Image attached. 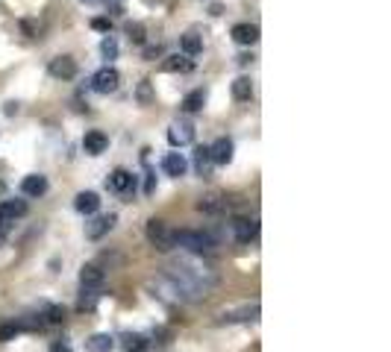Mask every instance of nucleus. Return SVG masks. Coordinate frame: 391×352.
I'll use <instances>...</instances> for the list:
<instances>
[{
  "label": "nucleus",
  "mask_w": 391,
  "mask_h": 352,
  "mask_svg": "<svg viewBox=\"0 0 391 352\" xmlns=\"http://www.w3.org/2000/svg\"><path fill=\"white\" fill-rule=\"evenodd\" d=\"M206 100H209V91H206V88H194V91H189V95L182 97V112L194 115V112H200L206 106Z\"/></svg>",
  "instance_id": "obj_17"
},
{
  "label": "nucleus",
  "mask_w": 391,
  "mask_h": 352,
  "mask_svg": "<svg viewBox=\"0 0 391 352\" xmlns=\"http://www.w3.org/2000/svg\"><path fill=\"white\" fill-rule=\"evenodd\" d=\"M121 86V74L112 65L100 68L95 77H91V91H97V95H112V91H118Z\"/></svg>",
  "instance_id": "obj_4"
},
{
  "label": "nucleus",
  "mask_w": 391,
  "mask_h": 352,
  "mask_svg": "<svg viewBox=\"0 0 391 352\" xmlns=\"http://www.w3.org/2000/svg\"><path fill=\"white\" fill-rule=\"evenodd\" d=\"M174 244L182 247L185 253H194V255H209L215 253L218 241L209 235V232H194V229H174Z\"/></svg>",
  "instance_id": "obj_1"
},
{
  "label": "nucleus",
  "mask_w": 391,
  "mask_h": 352,
  "mask_svg": "<svg viewBox=\"0 0 391 352\" xmlns=\"http://www.w3.org/2000/svg\"><path fill=\"white\" fill-rule=\"evenodd\" d=\"M198 209L203 214H224L226 209H230V203H226V197L218 194V191H212V194H206L200 197V203H198Z\"/></svg>",
  "instance_id": "obj_11"
},
{
  "label": "nucleus",
  "mask_w": 391,
  "mask_h": 352,
  "mask_svg": "<svg viewBox=\"0 0 391 352\" xmlns=\"http://www.w3.org/2000/svg\"><path fill=\"white\" fill-rule=\"evenodd\" d=\"M50 352H71V347L68 344H54V347H50Z\"/></svg>",
  "instance_id": "obj_36"
},
{
  "label": "nucleus",
  "mask_w": 391,
  "mask_h": 352,
  "mask_svg": "<svg viewBox=\"0 0 391 352\" xmlns=\"http://www.w3.org/2000/svg\"><path fill=\"white\" fill-rule=\"evenodd\" d=\"M74 209H77L80 214H97V209H100V197H97L95 191H82V194H77Z\"/></svg>",
  "instance_id": "obj_18"
},
{
  "label": "nucleus",
  "mask_w": 391,
  "mask_h": 352,
  "mask_svg": "<svg viewBox=\"0 0 391 352\" xmlns=\"http://www.w3.org/2000/svg\"><path fill=\"white\" fill-rule=\"evenodd\" d=\"M127 36L132 45H144V24H139V21H130L127 24Z\"/></svg>",
  "instance_id": "obj_28"
},
{
  "label": "nucleus",
  "mask_w": 391,
  "mask_h": 352,
  "mask_svg": "<svg viewBox=\"0 0 391 352\" xmlns=\"http://www.w3.org/2000/svg\"><path fill=\"white\" fill-rule=\"evenodd\" d=\"M159 56V45L156 47H144V59H156Z\"/></svg>",
  "instance_id": "obj_34"
},
{
  "label": "nucleus",
  "mask_w": 391,
  "mask_h": 352,
  "mask_svg": "<svg viewBox=\"0 0 391 352\" xmlns=\"http://www.w3.org/2000/svg\"><path fill=\"white\" fill-rule=\"evenodd\" d=\"M106 6H109L115 15H118V12H123V3H121V0H106Z\"/></svg>",
  "instance_id": "obj_33"
},
{
  "label": "nucleus",
  "mask_w": 391,
  "mask_h": 352,
  "mask_svg": "<svg viewBox=\"0 0 391 352\" xmlns=\"http://www.w3.org/2000/svg\"><path fill=\"white\" fill-rule=\"evenodd\" d=\"M3 112H6V115H18V103H12V100H9Z\"/></svg>",
  "instance_id": "obj_35"
},
{
  "label": "nucleus",
  "mask_w": 391,
  "mask_h": 352,
  "mask_svg": "<svg viewBox=\"0 0 391 352\" xmlns=\"http://www.w3.org/2000/svg\"><path fill=\"white\" fill-rule=\"evenodd\" d=\"M147 241L156 247L159 253H171L174 247V229L165 221H156V217H153V221H147Z\"/></svg>",
  "instance_id": "obj_2"
},
{
  "label": "nucleus",
  "mask_w": 391,
  "mask_h": 352,
  "mask_svg": "<svg viewBox=\"0 0 391 352\" xmlns=\"http://www.w3.org/2000/svg\"><path fill=\"white\" fill-rule=\"evenodd\" d=\"M112 349H115V338L112 335L97 332V335H91L86 340V352H112Z\"/></svg>",
  "instance_id": "obj_21"
},
{
  "label": "nucleus",
  "mask_w": 391,
  "mask_h": 352,
  "mask_svg": "<svg viewBox=\"0 0 391 352\" xmlns=\"http://www.w3.org/2000/svg\"><path fill=\"white\" fill-rule=\"evenodd\" d=\"M80 285H82V291H97V294H100L103 285H106V273H103L97 264H82Z\"/></svg>",
  "instance_id": "obj_6"
},
{
  "label": "nucleus",
  "mask_w": 391,
  "mask_h": 352,
  "mask_svg": "<svg viewBox=\"0 0 391 352\" xmlns=\"http://www.w3.org/2000/svg\"><path fill=\"white\" fill-rule=\"evenodd\" d=\"M194 171H198V176H212L209 147H198V150H194Z\"/></svg>",
  "instance_id": "obj_23"
},
{
  "label": "nucleus",
  "mask_w": 391,
  "mask_h": 352,
  "mask_svg": "<svg viewBox=\"0 0 391 352\" xmlns=\"http://www.w3.org/2000/svg\"><path fill=\"white\" fill-rule=\"evenodd\" d=\"M97 299H100L97 291H82L80 303H77V312H95V308H97Z\"/></svg>",
  "instance_id": "obj_26"
},
{
  "label": "nucleus",
  "mask_w": 391,
  "mask_h": 352,
  "mask_svg": "<svg viewBox=\"0 0 391 352\" xmlns=\"http://www.w3.org/2000/svg\"><path fill=\"white\" fill-rule=\"evenodd\" d=\"M233 41L235 45H241V47H250L259 41V27L256 24H235L233 27Z\"/></svg>",
  "instance_id": "obj_12"
},
{
  "label": "nucleus",
  "mask_w": 391,
  "mask_h": 352,
  "mask_svg": "<svg viewBox=\"0 0 391 352\" xmlns=\"http://www.w3.org/2000/svg\"><path fill=\"white\" fill-rule=\"evenodd\" d=\"M180 47H182L185 56H198L200 50H203V38H200L198 33H185V36L180 38Z\"/></svg>",
  "instance_id": "obj_24"
},
{
  "label": "nucleus",
  "mask_w": 391,
  "mask_h": 352,
  "mask_svg": "<svg viewBox=\"0 0 391 352\" xmlns=\"http://www.w3.org/2000/svg\"><path fill=\"white\" fill-rule=\"evenodd\" d=\"M100 53L106 56V59H115L118 56V41L112 38V36H106V38L100 41Z\"/></svg>",
  "instance_id": "obj_29"
},
{
  "label": "nucleus",
  "mask_w": 391,
  "mask_h": 352,
  "mask_svg": "<svg viewBox=\"0 0 391 352\" xmlns=\"http://www.w3.org/2000/svg\"><path fill=\"white\" fill-rule=\"evenodd\" d=\"M162 171L168 176H185V171H189V162H185L180 153H168V156L162 159Z\"/></svg>",
  "instance_id": "obj_19"
},
{
  "label": "nucleus",
  "mask_w": 391,
  "mask_h": 352,
  "mask_svg": "<svg viewBox=\"0 0 391 352\" xmlns=\"http://www.w3.org/2000/svg\"><path fill=\"white\" fill-rule=\"evenodd\" d=\"M24 214H27L24 200H3L0 203V241L9 235V229H12V223L18 217H24Z\"/></svg>",
  "instance_id": "obj_3"
},
{
  "label": "nucleus",
  "mask_w": 391,
  "mask_h": 352,
  "mask_svg": "<svg viewBox=\"0 0 391 352\" xmlns=\"http://www.w3.org/2000/svg\"><path fill=\"white\" fill-rule=\"evenodd\" d=\"M256 320H259V303L241 305V308H235V312H224L218 317V323H256Z\"/></svg>",
  "instance_id": "obj_8"
},
{
  "label": "nucleus",
  "mask_w": 391,
  "mask_h": 352,
  "mask_svg": "<svg viewBox=\"0 0 391 352\" xmlns=\"http://www.w3.org/2000/svg\"><path fill=\"white\" fill-rule=\"evenodd\" d=\"M109 188H112V191H118V194L130 191V188H132V173H130V171H123V168H115V171L109 173Z\"/></svg>",
  "instance_id": "obj_20"
},
{
  "label": "nucleus",
  "mask_w": 391,
  "mask_h": 352,
  "mask_svg": "<svg viewBox=\"0 0 391 352\" xmlns=\"http://www.w3.org/2000/svg\"><path fill=\"white\" fill-rule=\"evenodd\" d=\"M45 191H47V176H41V173H29L21 182V194L24 197H41Z\"/></svg>",
  "instance_id": "obj_15"
},
{
  "label": "nucleus",
  "mask_w": 391,
  "mask_h": 352,
  "mask_svg": "<svg viewBox=\"0 0 391 352\" xmlns=\"http://www.w3.org/2000/svg\"><path fill=\"white\" fill-rule=\"evenodd\" d=\"M62 320H65V312H62L59 305H50V308H47V320H45V323H62Z\"/></svg>",
  "instance_id": "obj_31"
},
{
  "label": "nucleus",
  "mask_w": 391,
  "mask_h": 352,
  "mask_svg": "<svg viewBox=\"0 0 391 352\" xmlns=\"http://www.w3.org/2000/svg\"><path fill=\"white\" fill-rule=\"evenodd\" d=\"M168 141L174 144V147H185V144H191L194 141L191 121H174L168 127Z\"/></svg>",
  "instance_id": "obj_9"
},
{
  "label": "nucleus",
  "mask_w": 391,
  "mask_h": 352,
  "mask_svg": "<svg viewBox=\"0 0 391 352\" xmlns=\"http://www.w3.org/2000/svg\"><path fill=\"white\" fill-rule=\"evenodd\" d=\"M80 3H95V0H80Z\"/></svg>",
  "instance_id": "obj_37"
},
{
  "label": "nucleus",
  "mask_w": 391,
  "mask_h": 352,
  "mask_svg": "<svg viewBox=\"0 0 391 352\" xmlns=\"http://www.w3.org/2000/svg\"><path fill=\"white\" fill-rule=\"evenodd\" d=\"M162 71H168V74H189V71H194V62L185 53H174L162 62Z\"/></svg>",
  "instance_id": "obj_14"
},
{
  "label": "nucleus",
  "mask_w": 391,
  "mask_h": 352,
  "mask_svg": "<svg viewBox=\"0 0 391 352\" xmlns=\"http://www.w3.org/2000/svg\"><path fill=\"white\" fill-rule=\"evenodd\" d=\"M136 100L141 103V106H150V103H153V86H150V79H141V82H139Z\"/></svg>",
  "instance_id": "obj_27"
},
{
  "label": "nucleus",
  "mask_w": 391,
  "mask_h": 352,
  "mask_svg": "<svg viewBox=\"0 0 391 352\" xmlns=\"http://www.w3.org/2000/svg\"><path fill=\"white\" fill-rule=\"evenodd\" d=\"M50 77H56V79H74L77 77V62L71 59V56H56V59H50Z\"/></svg>",
  "instance_id": "obj_10"
},
{
  "label": "nucleus",
  "mask_w": 391,
  "mask_h": 352,
  "mask_svg": "<svg viewBox=\"0 0 391 352\" xmlns=\"http://www.w3.org/2000/svg\"><path fill=\"white\" fill-rule=\"evenodd\" d=\"M233 97L235 100H250L253 97V82H250V77H239L233 82Z\"/></svg>",
  "instance_id": "obj_25"
},
{
  "label": "nucleus",
  "mask_w": 391,
  "mask_h": 352,
  "mask_svg": "<svg viewBox=\"0 0 391 352\" xmlns=\"http://www.w3.org/2000/svg\"><path fill=\"white\" fill-rule=\"evenodd\" d=\"M18 332H24V323H6V326H0V340H9V338H15Z\"/></svg>",
  "instance_id": "obj_30"
},
{
  "label": "nucleus",
  "mask_w": 391,
  "mask_h": 352,
  "mask_svg": "<svg viewBox=\"0 0 391 352\" xmlns=\"http://www.w3.org/2000/svg\"><path fill=\"white\" fill-rule=\"evenodd\" d=\"M233 235L239 244H250L256 241V235H259V223L250 221V217H233Z\"/></svg>",
  "instance_id": "obj_7"
},
{
  "label": "nucleus",
  "mask_w": 391,
  "mask_h": 352,
  "mask_svg": "<svg viewBox=\"0 0 391 352\" xmlns=\"http://www.w3.org/2000/svg\"><path fill=\"white\" fill-rule=\"evenodd\" d=\"M121 347L127 349V352H147L150 349V340L144 338V335H139V332H127L121 338Z\"/></svg>",
  "instance_id": "obj_22"
},
{
  "label": "nucleus",
  "mask_w": 391,
  "mask_h": 352,
  "mask_svg": "<svg viewBox=\"0 0 391 352\" xmlns=\"http://www.w3.org/2000/svg\"><path fill=\"white\" fill-rule=\"evenodd\" d=\"M109 147V138L103 136V132H86V138H82V150L88 153V156H100V153H106Z\"/></svg>",
  "instance_id": "obj_16"
},
{
  "label": "nucleus",
  "mask_w": 391,
  "mask_h": 352,
  "mask_svg": "<svg viewBox=\"0 0 391 352\" xmlns=\"http://www.w3.org/2000/svg\"><path fill=\"white\" fill-rule=\"evenodd\" d=\"M233 141L230 138H218L209 147V156H212V164H230L233 162Z\"/></svg>",
  "instance_id": "obj_13"
},
{
  "label": "nucleus",
  "mask_w": 391,
  "mask_h": 352,
  "mask_svg": "<svg viewBox=\"0 0 391 352\" xmlns=\"http://www.w3.org/2000/svg\"><path fill=\"white\" fill-rule=\"evenodd\" d=\"M91 27H95L97 29V33H109V18H95V21H91Z\"/></svg>",
  "instance_id": "obj_32"
},
{
  "label": "nucleus",
  "mask_w": 391,
  "mask_h": 352,
  "mask_svg": "<svg viewBox=\"0 0 391 352\" xmlns=\"http://www.w3.org/2000/svg\"><path fill=\"white\" fill-rule=\"evenodd\" d=\"M115 223H118L115 214H97V217H91V221L86 223V238H88V241H100L103 235H109L112 229H115Z\"/></svg>",
  "instance_id": "obj_5"
}]
</instances>
